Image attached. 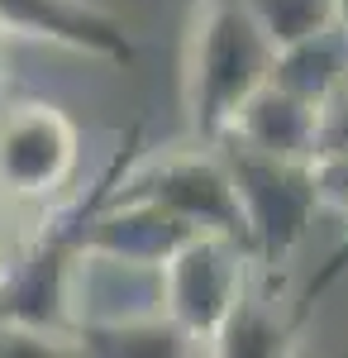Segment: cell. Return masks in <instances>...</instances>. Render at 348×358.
<instances>
[{"mask_svg": "<svg viewBox=\"0 0 348 358\" xmlns=\"http://www.w3.org/2000/svg\"><path fill=\"white\" fill-rule=\"evenodd\" d=\"M272 38L248 0H196L187 38V115L191 134L215 143L239 106L268 82Z\"/></svg>", "mask_w": 348, "mask_h": 358, "instance_id": "1", "label": "cell"}, {"mask_svg": "<svg viewBox=\"0 0 348 358\" xmlns=\"http://www.w3.org/2000/svg\"><path fill=\"white\" fill-rule=\"evenodd\" d=\"M0 29L57 38L67 48H86L110 62H134L129 29L91 0H0Z\"/></svg>", "mask_w": 348, "mask_h": 358, "instance_id": "3", "label": "cell"}, {"mask_svg": "<svg viewBox=\"0 0 348 358\" xmlns=\"http://www.w3.org/2000/svg\"><path fill=\"white\" fill-rule=\"evenodd\" d=\"M72 167H77V129L57 106L24 101L0 110V192L5 196H43L62 187Z\"/></svg>", "mask_w": 348, "mask_h": 358, "instance_id": "2", "label": "cell"}]
</instances>
